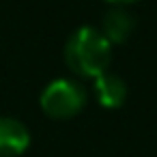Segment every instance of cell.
<instances>
[{
  "mask_svg": "<svg viewBox=\"0 0 157 157\" xmlns=\"http://www.w3.org/2000/svg\"><path fill=\"white\" fill-rule=\"evenodd\" d=\"M95 95L103 108H121L127 97V86L116 73H101L95 78Z\"/></svg>",
  "mask_w": 157,
  "mask_h": 157,
  "instance_id": "277c9868",
  "label": "cell"
},
{
  "mask_svg": "<svg viewBox=\"0 0 157 157\" xmlns=\"http://www.w3.org/2000/svg\"><path fill=\"white\" fill-rule=\"evenodd\" d=\"M105 2H112V5H129V2H136V0H105Z\"/></svg>",
  "mask_w": 157,
  "mask_h": 157,
  "instance_id": "8992f818",
  "label": "cell"
},
{
  "mask_svg": "<svg viewBox=\"0 0 157 157\" xmlns=\"http://www.w3.org/2000/svg\"><path fill=\"white\" fill-rule=\"evenodd\" d=\"M133 30V17L123 9H110L101 22V35L110 43H123Z\"/></svg>",
  "mask_w": 157,
  "mask_h": 157,
  "instance_id": "5b68a950",
  "label": "cell"
},
{
  "mask_svg": "<svg viewBox=\"0 0 157 157\" xmlns=\"http://www.w3.org/2000/svg\"><path fill=\"white\" fill-rule=\"evenodd\" d=\"M65 60L73 73L82 78H99L108 71L112 60L110 41L101 35V30L82 26L69 37L65 45Z\"/></svg>",
  "mask_w": 157,
  "mask_h": 157,
  "instance_id": "6da1fadb",
  "label": "cell"
},
{
  "mask_svg": "<svg viewBox=\"0 0 157 157\" xmlns=\"http://www.w3.org/2000/svg\"><path fill=\"white\" fill-rule=\"evenodd\" d=\"M30 144V133L24 123L0 116V157H17Z\"/></svg>",
  "mask_w": 157,
  "mask_h": 157,
  "instance_id": "3957f363",
  "label": "cell"
},
{
  "mask_svg": "<svg viewBox=\"0 0 157 157\" xmlns=\"http://www.w3.org/2000/svg\"><path fill=\"white\" fill-rule=\"evenodd\" d=\"M41 110L52 118H71L86 103V90L73 80H54L41 93Z\"/></svg>",
  "mask_w": 157,
  "mask_h": 157,
  "instance_id": "7a4b0ae2",
  "label": "cell"
}]
</instances>
